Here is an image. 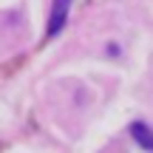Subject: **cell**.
Wrapping results in <instances>:
<instances>
[{
	"mask_svg": "<svg viewBox=\"0 0 153 153\" xmlns=\"http://www.w3.org/2000/svg\"><path fill=\"white\" fill-rule=\"evenodd\" d=\"M71 3H74V0H54V6H51V17H48V37L60 34V28L65 26Z\"/></svg>",
	"mask_w": 153,
	"mask_h": 153,
	"instance_id": "obj_1",
	"label": "cell"
},
{
	"mask_svg": "<svg viewBox=\"0 0 153 153\" xmlns=\"http://www.w3.org/2000/svg\"><path fill=\"white\" fill-rule=\"evenodd\" d=\"M131 136L136 139L142 148L153 150V131H150L148 125H145V122H133V125H131Z\"/></svg>",
	"mask_w": 153,
	"mask_h": 153,
	"instance_id": "obj_2",
	"label": "cell"
}]
</instances>
